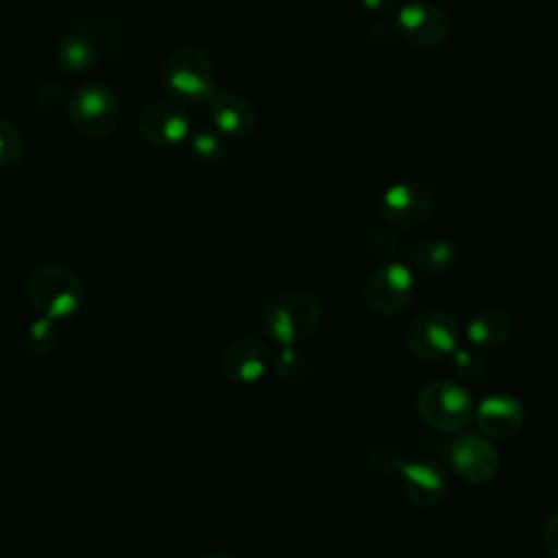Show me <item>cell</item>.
<instances>
[{
    "instance_id": "2e32d148",
    "label": "cell",
    "mask_w": 558,
    "mask_h": 558,
    "mask_svg": "<svg viewBox=\"0 0 558 558\" xmlns=\"http://www.w3.org/2000/svg\"><path fill=\"white\" fill-rule=\"evenodd\" d=\"M464 336L473 347L497 349L510 340L512 318L501 307H482L466 323Z\"/></svg>"
},
{
    "instance_id": "484cf974",
    "label": "cell",
    "mask_w": 558,
    "mask_h": 558,
    "mask_svg": "<svg viewBox=\"0 0 558 558\" xmlns=\"http://www.w3.org/2000/svg\"><path fill=\"white\" fill-rule=\"evenodd\" d=\"M541 538H543V545L547 549V554L551 558H558V510L551 512L545 523H543V530H541Z\"/></svg>"
},
{
    "instance_id": "44dd1931",
    "label": "cell",
    "mask_w": 558,
    "mask_h": 558,
    "mask_svg": "<svg viewBox=\"0 0 558 558\" xmlns=\"http://www.w3.org/2000/svg\"><path fill=\"white\" fill-rule=\"evenodd\" d=\"M26 148L28 144L22 129L15 122L0 116V166H15L26 155Z\"/></svg>"
},
{
    "instance_id": "e0dca14e",
    "label": "cell",
    "mask_w": 558,
    "mask_h": 558,
    "mask_svg": "<svg viewBox=\"0 0 558 558\" xmlns=\"http://www.w3.org/2000/svg\"><path fill=\"white\" fill-rule=\"evenodd\" d=\"M408 259H410V266L416 272L438 277V275L449 272L456 266L458 255H456V248L449 240L423 238V240H418L410 246Z\"/></svg>"
},
{
    "instance_id": "7c38bea8",
    "label": "cell",
    "mask_w": 558,
    "mask_h": 558,
    "mask_svg": "<svg viewBox=\"0 0 558 558\" xmlns=\"http://www.w3.org/2000/svg\"><path fill=\"white\" fill-rule=\"evenodd\" d=\"M272 353L264 340L238 338L220 355V373L233 384H255L270 371Z\"/></svg>"
},
{
    "instance_id": "ac0fdd59",
    "label": "cell",
    "mask_w": 558,
    "mask_h": 558,
    "mask_svg": "<svg viewBox=\"0 0 558 558\" xmlns=\"http://www.w3.org/2000/svg\"><path fill=\"white\" fill-rule=\"evenodd\" d=\"M98 48L87 31H70L57 46V61L65 72L78 74L94 65Z\"/></svg>"
},
{
    "instance_id": "d4e9b609",
    "label": "cell",
    "mask_w": 558,
    "mask_h": 558,
    "mask_svg": "<svg viewBox=\"0 0 558 558\" xmlns=\"http://www.w3.org/2000/svg\"><path fill=\"white\" fill-rule=\"evenodd\" d=\"M399 462H401V458H399L397 449H392L388 445H381L373 451V466L381 473H395Z\"/></svg>"
},
{
    "instance_id": "83f0119b",
    "label": "cell",
    "mask_w": 558,
    "mask_h": 558,
    "mask_svg": "<svg viewBox=\"0 0 558 558\" xmlns=\"http://www.w3.org/2000/svg\"><path fill=\"white\" fill-rule=\"evenodd\" d=\"M360 4L371 13H386L395 7V0H360Z\"/></svg>"
},
{
    "instance_id": "9c48e42d",
    "label": "cell",
    "mask_w": 558,
    "mask_h": 558,
    "mask_svg": "<svg viewBox=\"0 0 558 558\" xmlns=\"http://www.w3.org/2000/svg\"><path fill=\"white\" fill-rule=\"evenodd\" d=\"M397 35L418 50H432L438 48L447 33L449 22L440 7L427 0H410L405 2L395 20Z\"/></svg>"
},
{
    "instance_id": "7402d4cb",
    "label": "cell",
    "mask_w": 558,
    "mask_h": 558,
    "mask_svg": "<svg viewBox=\"0 0 558 558\" xmlns=\"http://www.w3.org/2000/svg\"><path fill=\"white\" fill-rule=\"evenodd\" d=\"M449 357H451V371L464 381L480 379L486 371L482 355L475 353L473 349H456Z\"/></svg>"
},
{
    "instance_id": "f546056e",
    "label": "cell",
    "mask_w": 558,
    "mask_h": 558,
    "mask_svg": "<svg viewBox=\"0 0 558 558\" xmlns=\"http://www.w3.org/2000/svg\"><path fill=\"white\" fill-rule=\"evenodd\" d=\"M449 2H451V0H449Z\"/></svg>"
},
{
    "instance_id": "277c9868",
    "label": "cell",
    "mask_w": 558,
    "mask_h": 558,
    "mask_svg": "<svg viewBox=\"0 0 558 558\" xmlns=\"http://www.w3.org/2000/svg\"><path fill=\"white\" fill-rule=\"evenodd\" d=\"M163 83L181 100H207L216 92V70L209 52L196 44L177 46L166 57Z\"/></svg>"
},
{
    "instance_id": "ba28073f",
    "label": "cell",
    "mask_w": 558,
    "mask_h": 558,
    "mask_svg": "<svg viewBox=\"0 0 558 558\" xmlns=\"http://www.w3.org/2000/svg\"><path fill=\"white\" fill-rule=\"evenodd\" d=\"M379 211L395 229L412 231L423 227L434 211L432 190L418 181L392 183L379 201Z\"/></svg>"
},
{
    "instance_id": "4fadbf2b",
    "label": "cell",
    "mask_w": 558,
    "mask_h": 558,
    "mask_svg": "<svg viewBox=\"0 0 558 558\" xmlns=\"http://www.w3.org/2000/svg\"><path fill=\"white\" fill-rule=\"evenodd\" d=\"M397 471L401 473V490L414 506L434 508L445 499L447 477L445 471L434 460H401L397 464Z\"/></svg>"
},
{
    "instance_id": "7a4b0ae2",
    "label": "cell",
    "mask_w": 558,
    "mask_h": 558,
    "mask_svg": "<svg viewBox=\"0 0 558 558\" xmlns=\"http://www.w3.org/2000/svg\"><path fill=\"white\" fill-rule=\"evenodd\" d=\"M28 299L39 316L57 323L76 314L85 301V283L63 264H44L28 275Z\"/></svg>"
},
{
    "instance_id": "d6986e66",
    "label": "cell",
    "mask_w": 558,
    "mask_h": 558,
    "mask_svg": "<svg viewBox=\"0 0 558 558\" xmlns=\"http://www.w3.org/2000/svg\"><path fill=\"white\" fill-rule=\"evenodd\" d=\"M187 144H190V153L194 155V159H198L205 166L220 163L227 157V137L216 129L198 126V129L190 131Z\"/></svg>"
},
{
    "instance_id": "603a6c76",
    "label": "cell",
    "mask_w": 558,
    "mask_h": 558,
    "mask_svg": "<svg viewBox=\"0 0 558 558\" xmlns=\"http://www.w3.org/2000/svg\"><path fill=\"white\" fill-rule=\"evenodd\" d=\"M54 338H57V331H54V323L39 316L37 320L31 323L28 327V333H26V344L33 353L37 355H46L52 344H54Z\"/></svg>"
},
{
    "instance_id": "9a60e30c",
    "label": "cell",
    "mask_w": 558,
    "mask_h": 558,
    "mask_svg": "<svg viewBox=\"0 0 558 558\" xmlns=\"http://www.w3.org/2000/svg\"><path fill=\"white\" fill-rule=\"evenodd\" d=\"M207 113L225 137H244L255 126V113L246 98L229 89H216L207 98Z\"/></svg>"
},
{
    "instance_id": "8992f818",
    "label": "cell",
    "mask_w": 558,
    "mask_h": 558,
    "mask_svg": "<svg viewBox=\"0 0 558 558\" xmlns=\"http://www.w3.org/2000/svg\"><path fill=\"white\" fill-rule=\"evenodd\" d=\"M460 323L453 314L432 307L416 314L405 331L408 351L421 362H440L458 349Z\"/></svg>"
},
{
    "instance_id": "52a82bcc",
    "label": "cell",
    "mask_w": 558,
    "mask_h": 558,
    "mask_svg": "<svg viewBox=\"0 0 558 558\" xmlns=\"http://www.w3.org/2000/svg\"><path fill=\"white\" fill-rule=\"evenodd\" d=\"M414 296V272L401 262H384L377 266L362 290L366 307L379 316L403 312Z\"/></svg>"
},
{
    "instance_id": "5b68a950",
    "label": "cell",
    "mask_w": 558,
    "mask_h": 558,
    "mask_svg": "<svg viewBox=\"0 0 558 558\" xmlns=\"http://www.w3.org/2000/svg\"><path fill=\"white\" fill-rule=\"evenodd\" d=\"M416 410L429 427L438 432H458L471 423L475 403L460 381L434 379L421 388Z\"/></svg>"
},
{
    "instance_id": "30bf717a",
    "label": "cell",
    "mask_w": 558,
    "mask_h": 558,
    "mask_svg": "<svg viewBox=\"0 0 558 558\" xmlns=\"http://www.w3.org/2000/svg\"><path fill=\"white\" fill-rule=\"evenodd\" d=\"M137 131L144 142L159 148H170L190 137L192 122L187 111L172 100H155L144 107L137 120Z\"/></svg>"
},
{
    "instance_id": "5bb4252c",
    "label": "cell",
    "mask_w": 558,
    "mask_h": 558,
    "mask_svg": "<svg viewBox=\"0 0 558 558\" xmlns=\"http://www.w3.org/2000/svg\"><path fill=\"white\" fill-rule=\"evenodd\" d=\"M473 416L482 434L490 438H510L523 427L525 410L514 395L490 392L480 401Z\"/></svg>"
},
{
    "instance_id": "4316f807",
    "label": "cell",
    "mask_w": 558,
    "mask_h": 558,
    "mask_svg": "<svg viewBox=\"0 0 558 558\" xmlns=\"http://www.w3.org/2000/svg\"><path fill=\"white\" fill-rule=\"evenodd\" d=\"M397 35V26L395 22H388V20H375L371 26H368V37L371 41L384 46V44H390L392 37Z\"/></svg>"
},
{
    "instance_id": "cb8c5ba5",
    "label": "cell",
    "mask_w": 558,
    "mask_h": 558,
    "mask_svg": "<svg viewBox=\"0 0 558 558\" xmlns=\"http://www.w3.org/2000/svg\"><path fill=\"white\" fill-rule=\"evenodd\" d=\"M377 255L381 257V262H397V253H399V240L390 233V231H379L373 240Z\"/></svg>"
},
{
    "instance_id": "3957f363",
    "label": "cell",
    "mask_w": 558,
    "mask_h": 558,
    "mask_svg": "<svg viewBox=\"0 0 558 558\" xmlns=\"http://www.w3.org/2000/svg\"><path fill=\"white\" fill-rule=\"evenodd\" d=\"M65 111L74 129L87 137H109L122 122V102L105 83L76 85L65 100Z\"/></svg>"
},
{
    "instance_id": "8fae6325",
    "label": "cell",
    "mask_w": 558,
    "mask_h": 558,
    "mask_svg": "<svg viewBox=\"0 0 558 558\" xmlns=\"http://www.w3.org/2000/svg\"><path fill=\"white\" fill-rule=\"evenodd\" d=\"M449 464L464 482L484 484L499 469V451L484 434H462L449 449Z\"/></svg>"
},
{
    "instance_id": "6da1fadb",
    "label": "cell",
    "mask_w": 558,
    "mask_h": 558,
    "mask_svg": "<svg viewBox=\"0 0 558 558\" xmlns=\"http://www.w3.org/2000/svg\"><path fill=\"white\" fill-rule=\"evenodd\" d=\"M323 323V305L303 290H283L262 307V329L277 344H299Z\"/></svg>"
},
{
    "instance_id": "ffe728a7",
    "label": "cell",
    "mask_w": 558,
    "mask_h": 558,
    "mask_svg": "<svg viewBox=\"0 0 558 558\" xmlns=\"http://www.w3.org/2000/svg\"><path fill=\"white\" fill-rule=\"evenodd\" d=\"M270 371H272V375H275L279 381L294 384V381H299V379L305 375V371H307V360H305V355L296 349V344H283V347L272 355Z\"/></svg>"
},
{
    "instance_id": "f1b7e54d",
    "label": "cell",
    "mask_w": 558,
    "mask_h": 558,
    "mask_svg": "<svg viewBox=\"0 0 558 558\" xmlns=\"http://www.w3.org/2000/svg\"><path fill=\"white\" fill-rule=\"evenodd\" d=\"M201 558H233V556H229V554H225V551H209V554H205V556H201Z\"/></svg>"
}]
</instances>
